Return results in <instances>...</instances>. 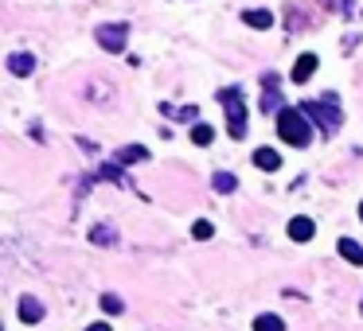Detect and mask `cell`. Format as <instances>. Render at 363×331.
Returning <instances> with one entry per match:
<instances>
[{
  "label": "cell",
  "instance_id": "obj_1",
  "mask_svg": "<svg viewBox=\"0 0 363 331\" xmlns=\"http://www.w3.org/2000/svg\"><path fill=\"white\" fill-rule=\"evenodd\" d=\"M277 133H281V140L293 144V149H305L308 140H313V125H308V117L301 109H281V113H277Z\"/></svg>",
  "mask_w": 363,
  "mask_h": 331
},
{
  "label": "cell",
  "instance_id": "obj_2",
  "mask_svg": "<svg viewBox=\"0 0 363 331\" xmlns=\"http://www.w3.org/2000/svg\"><path fill=\"white\" fill-rule=\"evenodd\" d=\"M219 102H223V109H227V133H231L234 140H242L246 137V102H242V94L234 86H227L219 94Z\"/></svg>",
  "mask_w": 363,
  "mask_h": 331
},
{
  "label": "cell",
  "instance_id": "obj_3",
  "mask_svg": "<svg viewBox=\"0 0 363 331\" xmlns=\"http://www.w3.org/2000/svg\"><path fill=\"white\" fill-rule=\"evenodd\" d=\"M301 113H305L308 121H317L320 129H340V121H344V113H340V106H336V97H324V102H305V106H301Z\"/></svg>",
  "mask_w": 363,
  "mask_h": 331
},
{
  "label": "cell",
  "instance_id": "obj_4",
  "mask_svg": "<svg viewBox=\"0 0 363 331\" xmlns=\"http://www.w3.org/2000/svg\"><path fill=\"white\" fill-rule=\"evenodd\" d=\"M94 39L102 43V47H106V51H125V43H129V28H125V23H102L98 32H94Z\"/></svg>",
  "mask_w": 363,
  "mask_h": 331
},
{
  "label": "cell",
  "instance_id": "obj_5",
  "mask_svg": "<svg viewBox=\"0 0 363 331\" xmlns=\"http://www.w3.org/2000/svg\"><path fill=\"white\" fill-rule=\"evenodd\" d=\"M313 234H317V226H313V218H305V214H297V218L289 223V238H293V242H308Z\"/></svg>",
  "mask_w": 363,
  "mask_h": 331
},
{
  "label": "cell",
  "instance_id": "obj_6",
  "mask_svg": "<svg viewBox=\"0 0 363 331\" xmlns=\"http://www.w3.org/2000/svg\"><path fill=\"white\" fill-rule=\"evenodd\" d=\"M317 55H301V59H297V66H293V82H308V78H313V75H317Z\"/></svg>",
  "mask_w": 363,
  "mask_h": 331
},
{
  "label": "cell",
  "instance_id": "obj_7",
  "mask_svg": "<svg viewBox=\"0 0 363 331\" xmlns=\"http://www.w3.org/2000/svg\"><path fill=\"white\" fill-rule=\"evenodd\" d=\"M20 320L24 323H39L44 320V304L35 296H20Z\"/></svg>",
  "mask_w": 363,
  "mask_h": 331
},
{
  "label": "cell",
  "instance_id": "obj_8",
  "mask_svg": "<svg viewBox=\"0 0 363 331\" xmlns=\"http://www.w3.org/2000/svg\"><path fill=\"white\" fill-rule=\"evenodd\" d=\"M242 20L250 23V28H258V32H266V28H274V12L270 8H254V12H242Z\"/></svg>",
  "mask_w": 363,
  "mask_h": 331
},
{
  "label": "cell",
  "instance_id": "obj_9",
  "mask_svg": "<svg viewBox=\"0 0 363 331\" xmlns=\"http://www.w3.org/2000/svg\"><path fill=\"white\" fill-rule=\"evenodd\" d=\"M149 160V149L145 144H129V149H118V164L125 168V164H141Z\"/></svg>",
  "mask_w": 363,
  "mask_h": 331
},
{
  "label": "cell",
  "instance_id": "obj_10",
  "mask_svg": "<svg viewBox=\"0 0 363 331\" xmlns=\"http://www.w3.org/2000/svg\"><path fill=\"white\" fill-rule=\"evenodd\" d=\"M8 70H12V75H32L35 59H32V55H24V51H16V55H8Z\"/></svg>",
  "mask_w": 363,
  "mask_h": 331
},
{
  "label": "cell",
  "instance_id": "obj_11",
  "mask_svg": "<svg viewBox=\"0 0 363 331\" xmlns=\"http://www.w3.org/2000/svg\"><path fill=\"white\" fill-rule=\"evenodd\" d=\"M262 109H266V113H281V109H277V75H266V97H262Z\"/></svg>",
  "mask_w": 363,
  "mask_h": 331
},
{
  "label": "cell",
  "instance_id": "obj_12",
  "mask_svg": "<svg viewBox=\"0 0 363 331\" xmlns=\"http://www.w3.org/2000/svg\"><path fill=\"white\" fill-rule=\"evenodd\" d=\"M254 164H258L262 171H277V168H281V156H277L274 149H258V152H254Z\"/></svg>",
  "mask_w": 363,
  "mask_h": 331
},
{
  "label": "cell",
  "instance_id": "obj_13",
  "mask_svg": "<svg viewBox=\"0 0 363 331\" xmlns=\"http://www.w3.org/2000/svg\"><path fill=\"white\" fill-rule=\"evenodd\" d=\"M344 254V261H352V265H363V246L360 242H352V238H340V246H336Z\"/></svg>",
  "mask_w": 363,
  "mask_h": 331
},
{
  "label": "cell",
  "instance_id": "obj_14",
  "mask_svg": "<svg viewBox=\"0 0 363 331\" xmlns=\"http://www.w3.org/2000/svg\"><path fill=\"white\" fill-rule=\"evenodd\" d=\"M254 331H286V323H281V316H258Z\"/></svg>",
  "mask_w": 363,
  "mask_h": 331
},
{
  "label": "cell",
  "instance_id": "obj_15",
  "mask_svg": "<svg viewBox=\"0 0 363 331\" xmlns=\"http://www.w3.org/2000/svg\"><path fill=\"white\" fill-rule=\"evenodd\" d=\"M234 187H239V180H234L231 171H215V191H234Z\"/></svg>",
  "mask_w": 363,
  "mask_h": 331
},
{
  "label": "cell",
  "instance_id": "obj_16",
  "mask_svg": "<svg viewBox=\"0 0 363 331\" xmlns=\"http://www.w3.org/2000/svg\"><path fill=\"white\" fill-rule=\"evenodd\" d=\"M192 140L203 149V144H211V140H215V133H211V125H203V121H199V125L192 129Z\"/></svg>",
  "mask_w": 363,
  "mask_h": 331
},
{
  "label": "cell",
  "instance_id": "obj_17",
  "mask_svg": "<svg viewBox=\"0 0 363 331\" xmlns=\"http://www.w3.org/2000/svg\"><path fill=\"white\" fill-rule=\"evenodd\" d=\"M102 312H110V316H121V312H125V304H121L113 292H106V296H102Z\"/></svg>",
  "mask_w": 363,
  "mask_h": 331
},
{
  "label": "cell",
  "instance_id": "obj_18",
  "mask_svg": "<svg viewBox=\"0 0 363 331\" xmlns=\"http://www.w3.org/2000/svg\"><path fill=\"white\" fill-rule=\"evenodd\" d=\"M192 234H196V238H199V242H207V238H211V234H215V226H211V223H207V218H199V223H196V226H192Z\"/></svg>",
  "mask_w": 363,
  "mask_h": 331
},
{
  "label": "cell",
  "instance_id": "obj_19",
  "mask_svg": "<svg viewBox=\"0 0 363 331\" xmlns=\"http://www.w3.org/2000/svg\"><path fill=\"white\" fill-rule=\"evenodd\" d=\"M94 238H98V242H110L113 230H110V226H102V230H94Z\"/></svg>",
  "mask_w": 363,
  "mask_h": 331
},
{
  "label": "cell",
  "instance_id": "obj_20",
  "mask_svg": "<svg viewBox=\"0 0 363 331\" xmlns=\"http://www.w3.org/2000/svg\"><path fill=\"white\" fill-rule=\"evenodd\" d=\"M86 331H110V323H90Z\"/></svg>",
  "mask_w": 363,
  "mask_h": 331
},
{
  "label": "cell",
  "instance_id": "obj_21",
  "mask_svg": "<svg viewBox=\"0 0 363 331\" xmlns=\"http://www.w3.org/2000/svg\"><path fill=\"white\" fill-rule=\"evenodd\" d=\"M360 218H363V203H360Z\"/></svg>",
  "mask_w": 363,
  "mask_h": 331
}]
</instances>
